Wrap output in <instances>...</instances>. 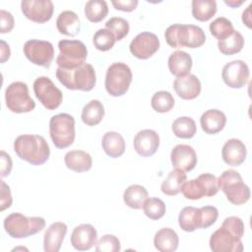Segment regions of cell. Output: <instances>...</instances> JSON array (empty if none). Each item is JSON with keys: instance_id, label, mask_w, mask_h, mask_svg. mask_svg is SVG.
<instances>
[{"instance_id": "cell-40", "label": "cell", "mask_w": 252, "mask_h": 252, "mask_svg": "<svg viewBox=\"0 0 252 252\" xmlns=\"http://www.w3.org/2000/svg\"><path fill=\"white\" fill-rule=\"evenodd\" d=\"M116 42L115 35L107 29L97 30L93 36V43L99 51L110 50Z\"/></svg>"}, {"instance_id": "cell-33", "label": "cell", "mask_w": 252, "mask_h": 252, "mask_svg": "<svg viewBox=\"0 0 252 252\" xmlns=\"http://www.w3.org/2000/svg\"><path fill=\"white\" fill-rule=\"evenodd\" d=\"M217 13V2L215 0H193L192 16L200 22H207Z\"/></svg>"}, {"instance_id": "cell-3", "label": "cell", "mask_w": 252, "mask_h": 252, "mask_svg": "<svg viewBox=\"0 0 252 252\" xmlns=\"http://www.w3.org/2000/svg\"><path fill=\"white\" fill-rule=\"evenodd\" d=\"M56 78L68 90L72 91H92L96 82L95 71L89 63H84L74 69L57 68Z\"/></svg>"}, {"instance_id": "cell-28", "label": "cell", "mask_w": 252, "mask_h": 252, "mask_svg": "<svg viewBox=\"0 0 252 252\" xmlns=\"http://www.w3.org/2000/svg\"><path fill=\"white\" fill-rule=\"evenodd\" d=\"M101 146L104 153L108 157L116 158L124 154L126 144L121 134L114 131H109L103 135Z\"/></svg>"}, {"instance_id": "cell-43", "label": "cell", "mask_w": 252, "mask_h": 252, "mask_svg": "<svg viewBox=\"0 0 252 252\" xmlns=\"http://www.w3.org/2000/svg\"><path fill=\"white\" fill-rule=\"evenodd\" d=\"M221 226L226 228L228 231H230L238 238H242L244 234V223L243 220L238 217L231 216L225 218L221 223Z\"/></svg>"}, {"instance_id": "cell-46", "label": "cell", "mask_w": 252, "mask_h": 252, "mask_svg": "<svg viewBox=\"0 0 252 252\" xmlns=\"http://www.w3.org/2000/svg\"><path fill=\"white\" fill-rule=\"evenodd\" d=\"M12 205V196L9 185H7L3 180H1V198H0V210L4 211L10 208Z\"/></svg>"}, {"instance_id": "cell-14", "label": "cell", "mask_w": 252, "mask_h": 252, "mask_svg": "<svg viewBox=\"0 0 252 252\" xmlns=\"http://www.w3.org/2000/svg\"><path fill=\"white\" fill-rule=\"evenodd\" d=\"M159 48L158 37L150 32L137 34L131 41L129 49L133 56L138 59H149Z\"/></svg>"}, {"instance_id": "cell-9", "label": "cell", "mask_w": 252, "mask_h": 252, "mask_svg": "<svg viewBox=\"0 0 252 252\" xmlns=\"http://www.w3.org/2000/svg\"><path fill=\"white\" fill-rule=\"evenodd\" d=\"M6 106L14 113L31 112L35 107V102L29 94L28 85L24 82H14L5 91Z\"/></svg>"}, {"instance_id": "cell-5", "label": "cell", "mask_w": 252, "mask_h": 252, "mask_svg": "<svg viewBox=\"0 0 252 252\" xmlns=\"http://www.w3.org/2000/svg\"><path fill=\"white\" fill-rule=\"evenodd\" d=\"M4 229L12 238H26L36 234L45 227L41 217L28 218L21 213H12L4 220Z\"/></svg>"}, {"instance_id": "cell-26", "label": "cell", "mask_w": 252, "mask_h": 252, "mask_svg": "<svg viewBox=\"0 0 252 252\" xmlns=\"http://www.w3.org/2000/svg\"><path fill=\"white\" fill-rule=\"evenodd\" d=\"M178 223L182 230L192 232L198 228H202V212L201 208L192 206L184 207L178 216Z\"/></svg>"}, {"instance_id": "cell-38", "label": "cell", "mask_w": 252, "mask_h": 252, "mask_svg": "<svg viewBox=\"0 0 252 252\" xmlns=\"http://www.w3.org/2000/svg\"><path fill=\"white\" fill-rule=\"evenodd\" d=\"M209 29H210L211 34L215 36L218 40H221L227 37L234 32L232 23L224 17H220L214 20L210 24Z\"/></svg>"}, {"instance_id": "cell-10", "label": "cell", "mask_w": 252, "mask_h": 252, "mask_svg": "<svg viewBox=\"0 0 252 252\" xmlns=\"http://www.w3.org/2000/svg\"><path fill=\"white\" fill-rule=\"evenodd\" d=\"M217 177L211 173H203L195 179L185 181L181 192L186 199L199 200L203 197H212L219 192Z\"/></svg>"}, {"instance_id": "cell-39", "label": "cell", "mask_w": 252, "mask_h": 252, "mask_svg": "<svg viewBox=\"0 0 252 252\" xmlns=\"http://www.w3.org/2000/svg\"><path fill=\"white\" fill-rule=\"evenodd\" d=\"M143 211L149 219L157 220L164 216L166 208L161 199L147 198L143 204Z\"/></svg>"}, {"instance_id": "cell-34", "label": "cell", "mask_w": 252, "mask_h": 252, "mask_svg": "<svg viewBox=\"0 0 252 252\" xmlns=\"http://www.w3.org/2000/svg\"><path fill=\"white\" fill-rule=\"evenodd\" d=\"M244 46L243 35L234 30V32L227 37L218 40V47L223 55H232L240 52Z\"/></svg>"}, {"instance_id": "cell-27", "label": "cell", "mask_w": 252, "mask_h": 252, "mask_svg": "<svg viewBox=\"0 0 252 252\" xmlns=\"http://www.w3.org/2000/svg\"><path fill=\"white\" fill-rule=\"evenodd\" d=\"M178 244V235L170 227H162L155 234L154 245L160 252H173L177 249Z\"/></svg>"}, {"instance_id": "cell-8", "label": "cell", "mask_w": 252, "mask_h": 252, "mask_svg": "<svg viewBox=\"0 0 252 252\" xmlns=\"http://www.w3.org/2000/svg\"><path fill=\"white\" fill-rule=\"evenodd\" d=\"M130 67L122 62L111 64L105 75V90L111 96H121L127 93L132 82Z\"/></svg>"}, {"instance_id": "cell-42", "label": "cell", "mask_w": 252, "mask_h": 252, "mask_svg": "<svg viewBox=\"0 0 252 252\" xmlns=\"http://www.w3.org/2000/svg\"><path fill=\"white\" fill-rule=\"evenodd\" d=\"M121 249L119 239L113 234H104L95 246L96 252H119Z\"/></svg>"}, {"instance_id": "cell-4", "label": "cell", "mask_w": 252, "mask_h": 252, "mask_svg": "<svg viewBox=\"0 0 252 252\" xmlns=\"http://www.w3.org/2000/svg\"><path fill=\"white\" fill-rule=\"evenodd\" d=\"M217 181L219 189L224 193L231 204L239 206L250 199V188L243 182L240 173L236 170H224Z\"/></svg>"}, {"instance_id": "cell-23", "label": "cell", "mask_w": 252, "mask_h": 252, "mask_svg": "<svg viewBox=\"0 0 252 252\" xmlns=\"http://www.w3.org/2000/svg\"><path fill=\"white\" fill-rule=\"evenodd\" d=\"M225 123L226 116L222 111L219 109H208L202 114L200 118L202 130L206 134L210 135L220 132L224 128Z\"/></svg>"}, {"instance_id": "cell-30", "label": "cell", "mask_w": 252, "mask_h": 252, "mask_svg": "<svg viewBox=\"0 0 252 252\" xmlns=\"http://www.w3.org/2000/svg\"><path fill=\"white\" fill-rule=\"evenodd\" d=\"M186 179L187 175L185 171L177 168L171 170L160 185L161 192L167 196H176L181 192V187Z\"/></svg>"}, {"instance_id": "cell-32", "label": "cell", "mask_w": 252, "mask_h": 252, "mask_svg": "<svg viewBox=\"0 0 252 252\" xmlns=\"http://www.w3.org/2000/svg\"><path fill=\"white\" fill-rule=\"evenodd\" d=\"M148 198L147 189L139 184L130 185L123 193L124 203L131 209L140 210L143 208L145 200Z\"/></svg>"}, {"instance_id": "cell-37", "label": "cell", "mask_w": 252, "mask_h": 252, "mask_svg": "<svg viewBox=\"0 0 252 252\" xmlns=\"http://www.w3.org/2000/svg\"><path fill=\"white\" fill-rule=\"evenodd\" d=\"M151 105L155 111L159 113H165L173 108L174 97L169 92L158 91L155 93L152 96Z\"/></svg>"}, {"instance_id": "cell-1", "label": "cell", "mask_w": 252, "mask_h": 252, "mask_svg": "<svg viewBox=\"0 0 252 252\" xmlns=\"http://www.w3.org/2000/svg\"><path fill=\"white\" fill-rule=\"evenodd\" d=\"M14 151L23 160L32 165H40L47 161L50 156V149L42 136L24 134L16 138Z\"/></svg>"}, {"instance_id": "cell-6", "label": "cell", "mask_w": 252, "mask_h": 252, "mask_svg": "<svg viewBox=\"0 0 252 252\" xmlns=\"http://www.w3.org/2000/svg\"><path fill=\"white\" fill-rule=\"evenodd\" d=\"M49 134L58 149L70 147L75 140V119L68 113L53 115L49 121Z\"/></svg>"}, {"instance_id": "cell-45", "label": "cell", "mask_w": 252, "mask_h": 252, "mask_svg": "<svg viewBox=\"0 0 252 252\" xmlns=\"http://www.w3.org/2000/svg\"><path fill=\"white\" fill-rule=\"evenodd\" d=\"M0 19H1V33L10 32L14 28V18L13 15L5 10H0Z\"/></svg>"}, {"instance_id": "cell-35", "label": "cell", "mask_w": 252, "mask_h": 252, "mask_svg": "<svg viewBox=\"0 0 252 252\" xmlns=\"http://www.w3.org/2000/svg\"><path fill=\"white\" fill-rule=\"evenodd\" d=\"M173 134L181 139H191L197 132V126L193 118L181 116L176 118L171 126Z\"/></svg>"}, {"instance_id": "cell-18", "label": "cell", "mask_w": 252, "mask_h": 252, "mask_svg": "<svg viewBox=\"0 0 252 252\" xmlns=\"http://www.w3.org/2000/svg\"><path fill=\"white\" fill-rule=\"evenodd\" d=\"M170 160L174 168L183 170V171H190L192 170L197 164V155L195 150L185 144L176 145L170 154Z\"/></svg>"}, {"instance_id": "cell-44", "label": "cell", "mask_w": 252, "mask_h": 252, "mask_svg": "<svg viewBox=\"0 0 252 252\" xmlns=\"http://www.w3.org/2000/svg\"><path fill=\"white\" fill-rule=\"evenodd\" d=\"M202 228H208L213 225L219 217V211L214 206H205L201 208Z\"/></svg>"}, {"instance_id": "cell-17", "label": "cell", "mask_w": 252, "mask_h": 252, "mask_svg": "<svg viewBox=\"0 0 252 252\" xmlns=\"http://www.w3.org/2000/svg\"><path fill=\"white\" fill-rule=\"evenodd\" d=\"M97 232L94 225L90 223H82L77 225L70 237L72 246L79 251L90 250L96 244Z\"/></svg>"}, {"instance_id": "cell-2", "label": "cell", "mask_w": 252, "mask_h": 252, "mask_svg": "<svg viewBox=\"0 0 252 252\" xmlns=\"http://www.w3.org/2000/svg\"><path fill=\"white\" fill-rule=\"evenodd\" d=\"M164 37L172 48H198L206 41L204 31L195 25L173 24L165 30Z\"/></svg>"}, {"instance_id": "cell-19", "label": "cell", "mask_w": 252, "mask_h": 252, "mask_svg": "<svg viewBox=\"0 0 252 252\" xmlns=\"http://www.w3.org/2000/svg\"><path fill=\"white\" fill-rule=\"evenodd\" d=\"M134 149L141 157H151L156 154L159 146V136L152 129L139 131L134 137Z\"/></svg>"}, {"instance_id": "cell-16", "label": "cell", "mask_w": 252, "mask_h": 252, "mask_svg": "<svg viewBox=\"0 0 252 252\" xmlns=\"http://www.w3.org/2000/svg\"><path fill=\"white\" fill-rule=\"evenodd\" d=\"M209 244L214 252H241L243 250L241 238H238L223 226H220L211 235Z\"/></svg>"}, {"instance_id": "cell-15", "label": "cell", "mask_w": 252, "mask_h": 252, "mask_svg": "<svg viewBox=\"0 0 252 252\" xmlns=\"http://www.w3.org/2000/svg\"><path fill=\"white\" fill-rule=\"evenodd\" d=\"M248 65L242 60H233L226 63L221 72V77L226 86L232 89L243 88L249 79Z\"/></svg>"}, {"instance_id": "cell-24", "label": "cell", "mask_w": 252, "mask_h": 252, "mask_svg": "<svg viewBox=\"0 0 252 252\" xmlns=\"http://www.w3.org/2000/svg\"><path fill=\"white\" fill-rule=\"evenodd\" d=\"M192 64L193 63L191 56L187 52L182 50H176L171 53L167 61L170 73L177 78L188 75L191 71Z\"/></svg>"}, {"instance_id": "cell-36", "label": "cell", "mask_w": 252, "mask_h": 252, "mask_svg": "<svg viewBox=\"0 0 252 252\" xmlns=\"http://www.w3.org/2000/svg\"><path fill=\"white\" fill-rule=\"evenodd\" d=\"M108 14V6L104 0H90L85 4V16L92 23L101 22Z\"/></svg>"}, {"instance_id": "cell-50", "label": "cell", "mask_w": 252, "mask_h": 252, "mask_svg": "<svg viewBox=\"0 0 252 252\" xmlns=\"http://www.w3.org/2000/svg\"><path fill=\"white\" fill-rule=\"evenodd\" d=\"M251 7L252 5L250 4L247 9L242 13V22L247 26V28H251Z\"/></svg>"}, {"instance_id": "cell-21", "label": "cell", "mask_w": 252, "mask_h": 252, "mask_svg": "<svg viewBox=\"0 0 252 252\" xmlns=\"http://www.w3.org/2000/svg\"><path fill=\"white\" fill-rule=\"evenodd\" d=\"M67 224L62 221L51 223L43 235V249L45 252H58L67 233Z\"/></svg>"}, {"instance_id": "cell-41", "label": "cell", "mask_w": 252, "mask_h": 252, "mask_svg": "<svg viewBox=\"0 0 252 252\" xmlns=\"http://www.w3.org/2000/svg\"><path fill=\"white\" fill-rule=\"evenodd\" d=\"M105 29L109 30L114 35L116 40L123 39L129 32V23L120 17H112L105 23Z\"/></svg>"}, {"instance_id": "cell-11", "label": "cell", "mask_w": 252, "mask_h": 252, "mask_svg": "<svg viewBox=\"0 0 252 252\" xmlns=\"http://www.w3.org/2000/svg\"><path fill=\"white\" fill-rule=\"evenodd\" d=\"M33 92L39 102L48 110L58 108L62 102V92L45 76L38 77L33 82Z\"/></svg>"}, {"instance_id": "cell-31", "label": "cell", "mask_w": 252, "mask_h": 252, "mask_svg": "<svg viewBox=\"0 0 252 252\" xmlns=\"http://www.w3.org/2000/svg\"><path fill=\"white\" fill-rule=\"evenodd\" d=\"M104 116V107L97 99L90 100L83 108L81 118L88 126H95L100 123Z\"/></svg>"}, {"instance_id": "cell-48", "label": "cell", "mask_w": 252, "mask_h": 252, "mask_svg": "<svg viewBox=\"0 0 252 252\" xmlns=\"http://www.w3.org/2000/svg\"><path fill=\"white\" fill-rule=\"evenodd\" d=\"M0 170H1V176L2 177H5V176L9 175L11 170H12V159H11L10 156L5 151H1Z\"/></svg>"}, {"instance_id": "cell-29", "label": "cell", "mask_w": 252, "mask_h": 252, "mask_svg": "<svg viewBox=\"0 0 252 252\" xmlns=\"http://www.w3.org/2000/svg\"><path fill=\"white\" fill-rule=\"evenodd\" d=\"M56 27L60 33L75 36L80 32V20L77 14L73 11L66 10L59 14L56 20Z\"/></svg>"}, {"instance_id": "cell-20", "label": "cell", "mask_w": 252, "mask_h": 252, "mask_svg": "<svg viewBox=\"0 0 252 252\" xmlns=\"http://www.w3.org/2000/svg\"><path fill=\"white\" fill-rule=\"evenodd\" d=\"M173 89L176 94L185 100L196 98L201 93V82L197 76L188 74L178 77L173 82Z\"/></svg>"}, {"instance_id": "cell-49", "label": "cell", "mask_w": 252, "mask_h": 252, "mask_svg": "<svg viewBox=\"0 0 252 252\" xmlns=\"http://www.w3.org/2000/svg\"><path fill=\"white\" fill-rule=\"evenodd\" d=\"M0 42H1V63H4L9 59L11 51H10L9 45L4 40H1Z\"/></svg>"}, {"instance_id": "cell-47", "label": "cell", "mask_w": 252, "mask_h": 252, "mask_svg": "<svg viewBox=\"0 0 252 252\" xmlns=\"http://www.w3.org/2000/svg\"><path fill=\"white\" fill-rule=\"evenodd\" d=\"M138 3V0H116L111 2L116 10L123 12H132L137 8Z\"/></svg>"}, {"instance_id": "cell-22", "label": "cell", "mask_w": 252, "mask_h": 252, "mask_svg": "<svg viewBox=\"0 0 252 252\" xmlns=\"http://www.w3.org/2000/svg\"><path fill=\"white\" fill-rule=\"evenodd\" d=\"M247 155L245 145L239 139L227 140L221 150V157L223 161L231 166H238L244 162Z\"/></svg>"}, {"instance_id": "cell-13", "label": "cell", "mask_w": 252, "mask_h": 252, "mask_svg": "<svg viewBox=\"0 0 252 252\" xmlns=\"http://www.w3.org/2000/svg\"><path fill=\"white\" fill-rule=\"evenodd\" d=\"M21 10L27 19L43 24L52 18L54 6L50 0H23Z\"/></svg>"}, {"instance_id": "cell-7", "label": "cell", "mask_w": 252, "mask_h": 252, "mask_svg": "<svg viewBox=\"0 0 252 252\" xmlns=\"http://www.w3.org/2000/svg\"><path fill=\"white\" fill-rule=\"evenodd\" d=\"M59 54L56 63L59 68L74 69L84 64L88 50L84 42L77 39H62L58 42Z\"/></svg>"}, {"instance_id": "cell-12", "label": "cell", "mask_w": 252, "mask_h": 252, "mask_svg": "<svg viewBox=\"0 0 252 252\" xmlns=\"http://www.w3.org/2000/svg\"><path fill=\"white\" fill-rule=\"evenodd\" d=\"M23 50L28 60L44 68H49L54 58V47L46 40L30 39L24 44Z\"/></svg>"}, {"instance_id": "cell-25", "label": "cell", "mask_w": 252, "mask_h": 252, "mask_svg": "<svg viewBox=\"0 0 252 252\" xmlns=\"http://www.w3.org/2000/svg\"><path fill=\"white\" fill-rule=\"evenodd\" d=\"M66 166L75 172L89 171L93 166L91 155L85 151L74 150L68 152L64 157Z\"/></svg>"}, {"instance_id": "cell-51", "label": "cell", "mask_w": 252, "mask_h": 252, "mask_svg": "<svg viewBox=\"0 0 252 252\" xmlns=\"http://www.w3.org/2000/svg\"><path fill=\"white\" fill-rule=\"evenodd\" d=\"M224 3H225L227 6L231 7V8H236V7H239L240 5H242V4L244 3V1H243V0H241V1H235V0L226 1V0H225Z\"/></svg>"}]
</instances>
